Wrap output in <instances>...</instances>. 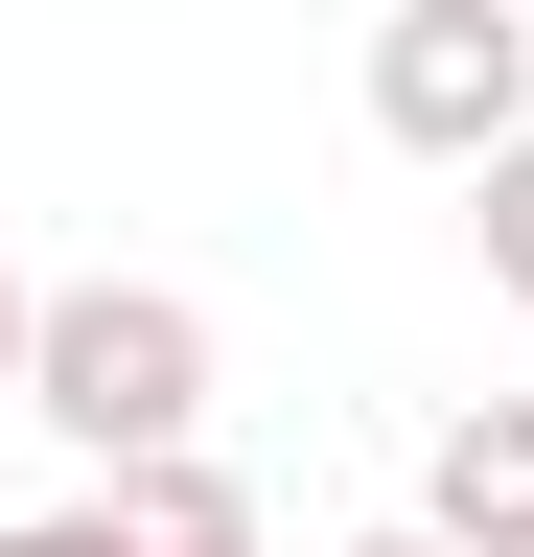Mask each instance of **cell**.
I'll list each match as a JSON object with an SVG mask.
<instances>
[{
  "instance_id": "cell-1",
  "label": "cell",
  "mask_w": 534,
  "mask_h": 557,
  "mask_svg": "<svg viewBox=\"0 0 534 557\" xmlns=\"http://www.w3.org/2000/svg\"><path fill=\"white\" fill-rule=\"evenodd\" d=\"M24 418L94 487L116 465H186L210 442V302H186V278H47L24 302Z\"/></svg>"
},
{
  "instance_id": "cell-2",
  "label": "cell",
  "mask_w": 534,
  "mask_h": 557,
  "mask_svg": "<svg viewBox=\"0 0 534 557\" xmlns=\"http://www.w3.org/2000/svg\"><path fill=\"white\" fill-rule=\"evenodd\" d=\"M372 139H395V163H488V139H534V24H511V0H395V24H372Z\"/></svg>"
},
{
  "instance_id": "cell-3",
  "label": "cell",
  "mask_w": 534,
  "mask_h": 557,
  "mask_svg": "<svg viewBox=\"0 0 534 557\" xmlns=\"http://www.w3.org/2000/svg\"><path fill=\"white\" fill-rule=\"evenodd\" d=\"M419 534L442 557H534V395H464L419 442Z\"/></svg>"
},
{
  "instance_id": "cell-4",
  "label": "cell",
  "mask_w": 534,
  "mask_h": 557,
  "mask_svg": "<svg viewBox=\"0 0 534 557\" xmlns=\"http://www.w3.org/2000/svg\"><path fill=\"white\" fill-rule=\"evenodd\" d=\"M94 511H116V557H256V487H233L210 442H186V465H116Z\"/></svg>"
},
{
  "instance_id": "cell-5",
  "label": "cell",
  "mask_w": 534,
  "mask_h": 557,
  "mask_svg": "<svg viewBox=\"0 0 534 557\" xmlns=\"http://www.w3.org/2000/svg\"><path fill=\"white\" fill-rule=\"evenodd\" d=\"M464 256H488V302H534V139L464 163Z\"/></svg>"
},
{
  "instance_id": "cell-6",
  "label": "cell",
  "mask_w": 534,
  "mask_h": 557,
  "mask_svg": "<svg viewBox=\"0 0 534 557\" xmlns=\"http://www.w3.org/2000/svg\"><path fill=\"white\" fill-rule=\"evenodd\" d=\"M0 557H116V511H0Z\"/></svg>"
},
{
  "instance_id": "cell-7",
  "label": "cell",
  "mask_w": 534,
  "mask_h": 557,
  "mask_svg": "<svg viewBox=\"0 0 534 557\" xmlns=\"http://www.w3.org/2000/svg\"><path fill=\"white\" fill-rule=\"evenodd\" d=\"M24 302H47V278H24V256H0V418H24Z\"/></svg>"
},
{
  "instance_id": "cell-8",
  "label": "cell",
  "mask_w": 534,
  "mask_h": 557,
  "mask_svg": "<svg viewBox=\"0 0 534 557\" xmlns=\"http://www.w3.org/2000/svg\"><path fill=\"white\" fill-rule=\"evenodd\" d=\"M349 557H442V534H349Z\"/></svg>"
},
{
  "instance_id": "cell-9",
  "label": "cell",
  "mask_w": 534,
  "mask_h": 557,
  "mask_svg": "<svg viewBox=\"0 0 534 557\" xmlns=\"http://www.w3.org/2000/svg\"><path fill=\"white\" fill-rule=\"evenodd\" d=\"M511 24H534V0H511Z\"/></svg>"
}]
</instances>
